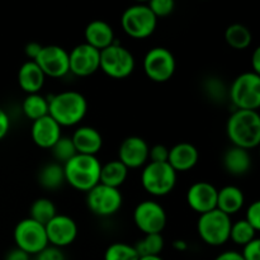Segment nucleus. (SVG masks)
Instances as JSON below:
<instances>
[{
	"instance_id": "obj_1",
	"label": "nucleus",
	"mask_w": 260,
	"mask_h": 260,
	"mask_svg": "<svg viewBox=\"0 0 260 260\" xmlns=\"http://www.w3.org/2000/svg\"><path fill=\"white\" fill-rule=\"evenodd\" d=\"M48 116L61 127H73L80 123L88 112V101L76 90H65L47 98Z\"/></svg>"
},
{
	"instance_id": "obj_2",
	"label": "nucleus",
	"mask_w": 260,
	"mask_h": 260,
	"mask_svg": "<svg viewBox=\"0 0 260 260\" xmlns=\"http://www.w3.org/2000/svg\"><path fill=\"white\" fill-rule=\"evenodd\" d=\"M226 132L233 146L251 150L260 144V116L258 111L236 109L228 119Z\"/></svg>"
},
{
	"instance_id": "obj_3",
	"label": "nucleus",
	"mask_w": 260,
	"mask_h": 260,
	"mask_svg": "<svg viewBox=\"0 0 260 260\" xmlns=\"http://www.w3.org/2000/svg\"><path fill=\"white\" fill-rule=\"evenodd\" d=\"M102 164L96 156L76 154L63 165L65 182L75 189L89 192L99 184Z\"/></svg>"
},
{
	"instance_id": "obj_4",
	"label": "nucleus",
	"mask_w": 260,
	"mask_h": 260,
	"mask_svg": "<svg viewBox=\"0 0 260 260\" xmlns=\"http://www.w3.org/2000/svg\"><path fill=\"white\" fill-rule=\"evenodd\" d=\"M233 221L217 208L200 215L197 231L203 243L210 246H221L230 240V230Z\"/></svg>"
},
{
	"instance_id": "obj_5",
	"label": "nucleus",
	"mask_w": 260,
	"mask_h": 260,
	"mask_svg": "<svg viewBox=\"0 0 260 260\" xmlns=\"http://www.w3.org/2000/svg\"><path fill=\"white\" fill-rule=\"evenodd\" d=\"M229 95L236 109L258 111L260 107V75L253 71L240 74L231 84Z\"/></svg>"
},
{
	"instance_id": "obj_6",
	"label": "nucleus",
	"mask_w": 260,
	"mask_h": 260,
	"mask_svg": "<svg viewBox=\"0 0 260 260\" xmlns=\"http://www.w3.org/2000/svg\"><path fill=\"white\" fill-rule=\"evenodd\" d=\"M178 173L168 162H147L141 173V184L155 197L168 196L177 184Z\"/></svg>"
},
{
	"instance_id": "obj_7",
	"label": "nucleus",
	"mask_w": 260,
	"mask_h": 260,
	"mask_svg": "<svg viewBox=\"0 0 260 260\" xmlns=\"http://www.w3.org/2000/svg\"><path fill=\"white\" fill-rule=\"evenodd\" d=\"M121 25L127 36L136 40L150 37L157 27V18L147 4L128 7L121 17Z\"/></svg>"
},
{
	"instance_id": "obj_8",
	"label": "nucleus",
	"mask_w": 260,
	"mask_h": 260,
	"mask_svg": "<svg viewBox=\"0 0 260 260\" xmlns=\"http://www.w3.org/2000/svg\"><path fill=\"white\" fill-rule=\"evenodd\" d=\"M99 70L113 79H126L134 73L135 57L128 48L114 42L101 51Z\"/></svg>"
},
{
	"instance_id": "obj_9",
	"label": "nucleus",
	"mask_w": 260,
	"mask_h": 260,
	"mask_svg": "<svg viewBox=\"0 0 260 260\" xmlns=\"http://www.w3.org/2000/svg\"><path fill=\"white\" fill-rule=\"evenodd\" d=\"M14 241L17 248L28 255H37L48 246L45 226L29 217L17 223L14 229Z\"/></svg>"
},
{
	"instance_id": "obj_10",
	"label": "nucleus",
	"mask_w": 260,
	"mask_h": 260,
	"mask_svg": "<svg viewBox=\"0 0 260 260\" xmlns=\"http://www.w3.org/2000/svg\"><path fill=\"white\" fill-rule=\"evenodd\" d=\"M142 68L150 80L155 83H165L174 75L177 61L170 50L165 47H154L145 55Z\"/></svg>"
},
{
	"instance_id": "obj_11",
	"label": "nucleus",
	"mask_w": 260,
	"mask_h": 260,
	"mask_svg": "<svg viewBox=\"0 0 260 260\" xmlns=\"http://www.w3.org/2000/svg\"><path fill=\"white\" fill-rule=\"evenodd\" d=\"M123 198L119 189L107 187L99 183L86 192V206L98 217H111L122 207Z\"/></svg>"
},
{
	"instance_id": "obj_12",
	"label": "nucleus",
	"mask_w": 260,
	"mask_h": 260,
	"mask_svg": "<svg viewBox=\"0 0 260 260\" xmlns=\"http://www.w3.org/2000/svg\"><path fill=\"white\" fill-rule=\"evenodd\" d=\"M134 222L145 235L161 234L168 222L164 207L155 201H142L135 207Z\"/></svg>"
},
{
	"instance_id": "obj_13",
	"label": "nucleus",
	"mask_w": 260,
	"mask_h": 260,
	"mask_svg": "<svg viewBox=\"0 0 260 260\" xmlns=\"http://www.w3.org/2000/svg\"><path fill=\"white\" fill-rule=\"evenodd\" d=\"M35 62L42 70L45 76H48V78L58 79L70 73L69 52L60 46H42V50Z\"/></svg>"
},
{
	"instance_id": "obj_14",
	"label": "nucleus",
	"mask_w": 260,
	"mask_h": 260,
	"mask_svg": "<svg viewBox=\"0 0 260 260\" xmlns=\"http://www.w3.org/2000/svg\"><path fill=\"white\" fill-rule=\"evenodd\" d=\"M101 51L95 50L85 42L75 46L69 52V69L70 73L79 78H86L99 70Z\"/></svg>"
},
{
	"instance_id": "obj_15",
	"label": "nucleus",
	"mask_w": 260,
	"mask_h": 260,
	"mask_svg": "<svg viewBox=\"0 0 260 260\" xmlns=\"http://www.w3.org/2000/svg\"><path fill=\"white\" fill-rule=\"evenodd\" d=\"M48 245L62 249L71 245L78 238V225L66 215H56L45 226Z\"/></svg>"
},
{
	"instance_id": "obj_16",
	"label": "nucleus",
	"mask_w": 260,
	"mask_h": 260,
	"mask_svg": "<svg viewBox=\"0 0 260 260\" xmlns=\"http://www.w3.org/2000/svg\"><path fill=\"white\" fill-rule=\"evenodd\" d=\"M150 146L139 136H129L122 141L118 149V160L127 169H137L149 162Z\"/></svg>"
},
{
	"instance_id": "obj_17",
	"label": "nucleus",
	"mask_w": 260,
	"mask_h": 260,
	"mask_svg": "<svg viewBox=\"0 0 260 260\" xmlns=\"http://www.w3.org/2000/svg\"><path fill=\"white\" fill-rule=\"evenodd\" d=\"M218 189L208 182H197L187 192V203L194 212L203 215L216 210Z\"/></svg>"
},
{
	"instance_id": "obj_18",
	"label": "nucleus",
	"mask_w": 260,
	"mask_h": 260,
	"mask_svg": "<svg viewBox=\"0 0 260 260\" xmlns=\"http://www.w3.org/2000/svg\"><path fill=\"white\" fill-rule=\"evenodd\" d=\"M61 128L62 127L55 119L46 116L33 122L30 127V137L38 147L50 150L62 136Z\"/></svg>"
},
{
	"instance_id": "obj_19",
	"label": "nucleus",
	"mask_w": 260,
	"mask_h": 260,
	"mask_svg": "<svg viewBox=\"0 0 260 260\" xmlns=\"http://www.w3.org/2000/svg\"><path fill=\"white\" fill-rule=\"evenodd\" d=\"M74 146L78 154L96 156L103 146V137L101 132L90 126L78 127L71 136Z\"/></svg>"
},
{
	"instance_id": "obj_20",
	"label": "nucleus",
	"mask_w": 260,
	"mask_h": 260,
	"mask_svg": "<svg viewBox=\"0 0 260 260\" xmlns=\"http://www.w3.org/2000/svg\"><path fill=\"white\" fill-rule=\"evenodd\" d=\"M200 160V152L197 147L189 142H179L169 149L168 164L175 172H188L197 165Z\"/></svg>"
},
{
	"instance_id": "obj_21",
	"label": "nucleus",
	"mask_w": 260,
	"mask_h": 260,
	"mask_svg": "<svg viewBox=\"0 0 260 260\" xmlns=\"http://www.w3.org/2000/svg\"><path fill=\"white\" fill-rule=\"evenodd\" d=\"M84 37L86 45L102 51L114 43V30L111 24L104 20H93L86 25Z\"/></svg>"
},
{
	"instance_id": "obj_22",
	"label": "nucleus",
	"mask_w": 260,
	"mask_h": 260,
	"mask_svg": "<svg viewBox=\"0 0 260 260\" xmlns=\"http://www.w3.org/2000/svg\"><path fill=\"white\" fill-rule=\"evenodd\" d=\"M46 76L35 61H25L18 71V84L27 94H37L45 85Z\"/></svg>"
},
{
	"instance_id": "obj_23",
	"label": "nucleus",
	"mask_w": 260,
	"mask_h": 260,
	"mask_svg": "<svg viewBox=\"0 0 260 260\" xmlns=\"http://www.w3.org/2000/svg\"><path fill=\"white\" fill-rule=\"evenodd\" d=\"M244 203H245V196L243 190L235 185H226L217 192L216 208L230 217L244 207Z\"/></svg>"
},
{
	"instance_id": "obj_24",
	"label": "nucleus",
	"mask_w": 260,
	"mask_h": 260,
	"mask_svg": "<svg viewBox=\"0 0 260 260\" xmlns=\"http://www.w3.org/2000/svg\"><path fill=\"white\" fill-rule=\"evenodd\" d=\"M223 167L226 172L235 177L246 174L251 168V155L248 150L233 146L223 155Z\"/></svg>"
},
{
	"instance_id": "obj_25",
	"label": "nucleus",
	"mask_w": 260,
	"mask_h": 260,
	"mask_svg": "<svg viewBox=\"0 0 260 260\" xmlns=\"http://www.w3.org/2000/svg\"><path fill=\"white\" fill-rule=\"evenodd\" d=\"M127 177H128V169L118 159L112 160L106 165H102L99 183L107 187L119 189V187L126 182Z\"/></svg>"
},
{
	"instance_id": "obj_26",
	"label": "nucleus",
	"mask_w": 260,
	"mask_h": 260,
	"mask_svg": "<svg viewBox=\"0 0 260 260\" xmlns=\"http://www.w3.org/2000/svg\"><path fill=\"white\" fill-rule=\"evenodd\" d=\"M38 182H40L41 187H43L45 189H58L65 183L63 165L56 161L43 165L42 169L38 173Z\"/></svg>"
},
{
	"instance_id": "obj_27",
	"label": "nucleus",
	"mask_w": 260,
	"mask_h": 260,
	"mask_svg": "<svg viewBox=\"0 0 260 260\" xmlns=\"http://www.w3.org/2000/svg\"><path fill=\"white\" fill-rule=\"evenodd\" d=\"M22 111L27 118L35 122L48 116V101L40 93L27 94L22 103Z\"/></svg>"
},
{
	"instance_id": "obj_28",
	"label": "nucleus",
	"mask_w": 260,
	"mask_h": 260,
	"mask_svg": "<svg viewBox=\"0 0 260 260\" xmlns=\"http://www.w3.org/2000/svg\"><path fill=\"white\" fill-rule=\"evenodd\" d=\"M225 41L230 47L235 50H245L250 46L253 41V35L250 29L244 24H231L225 30Z\"/></svg>"
},
{
	"instance_id": "obj_29",
	"label": "nucleus",
	"mask_w": 260,
	"mask_h": 260,
	"mask_svg": "<svg viewBox=\"0 0 260 260\" xmlns=\"http://www.w3.org/2000/svg\"><path fill=\"white\" fill-rule=\"evenodd\" d=\"M57 215L55 203L48 198H38L30 206L29 218L37 221L41 225L46 226L55 216Z\"/></svg>"
},
{
	"instance_id": "obj_30",
	"label": "nucleus",
	"mask_w": 260,
	"mask_h": 260,
	"mask_svg": "<svg viewBox=\"0 0 260 260\" xmlns=\"http://www.w3.org/2000/svg\"><path fill=\"white\" fill-rule=\"evenodd\" d=\"M139 256L160 255L164 249V238L161 234H149L135 244Z\"/></svg>"
},
{
	"instance_id": "obj_31",
	"label": "nucleus",
	"mask_w": 260,
	"mask_h": 260,
	"mask_svg": "<svg viewBox=\"0 0 260 260\" xmlns=\"http://www.w3.org/2000/svg\"><path fill=\"white\" fill-rule=\"evenodd\" d=\"M256 233L258 231L251 228L245 220H239L233 222L230 230V240L236 245L244 246L248 243L256 239Z\"/></svg>"
},
{
	"instance_id": "obj_32",
	"label": "nucleus",
	"mask_w": 260,
	"mask_h": 260,
	"mask_svg": "<svg viewBox=\"0 0 260 260\" xmlns=\"http://www.w3.org/2000/svg\"><path fill=\"white\" fill-rule=\"evenodd\" d=\"M139 258L135 246L126 243L111 244L104 253V260H139Z\"/></svg>"
},
{
	"instance_id": "obj_33",
	"label": "nucleus",
	"mask_w": 260,
	"mask_h": 260,
	"mask_svg": "<svg viewBox=\"0 0 260 260\" xmlns=\"http://www.w3.org/2000/svg\"><path fill=\"white\" fill-rule=\"evenodd\" d=\"M50 150L52 152V156L55 159V161L61 165H65L69 160H71L78 154L73 141H71V137L61 136V139Z\"/></svg>"
},
{
	"instance_id": "obj_34",
	"label": "nucleus",
	"mask_w": 260,
	"mask_h": 260,
	"mask_svg": "<svg viewBox=\"0 0 260 260\" xmlns=\"http://www.w3.org/2000/svg\"><path fill=\"white\" fill-rule=\"evenodd\" d=\"M147 5L157 19L170 15L175 8V3L173 0H151L147 3Z\"/></svg>"
},
{
	"instance_id": "obj_35",
	"label": "nucleus",
	"mask_w": 260,
	"mask_h": 260,
	"mask_svg": "<svg viewBox=\"0 0 260 260\" xmlns=\"http://www.w3.org/2000/svg\"><path fill=\"white\" fill-rule=\"evenodd\" d=\"M206 91L208 93L210 98L215 99V101H223L226 94V89L223 86L222 81L215 78H211L206 83Z\"/></svg>"
},
{
	"instance_id": "obj_36",
	"label": "nucleus",
	"mask_w": 260,
	"mask_h": 260,
	"mask_svg": "<svg viewBox=\"0 0 260 260\" xmlns=\"http://www.w3.org/2000/svg\"><path fill=\"white\" fill-rule=\"evenodd\" d=\"M244 220L251 226V228L255 229L256 231L260 230V202L255 201V202L251 203L248 207L245 213V218Z\"/></svg>"
},
{
	"instance_id": "obj_37",
	"label": "nucleus",
	"mask_w": 260,
	"mask_h": 260,
	"mask_svg": "<svg viewBox=\"0 0 260 260\" xmlns=\"http://www.w3.org/2000/svg\"><path fill=\"white\" fill-rule=\"evenodd\" d=\"M241 256L244 260H260V240L258 238L243 246Z\"/></svg>"
},
{
	"instance_id": "obj_38",
	"label": "nucleus",
	"mask_w": 260,
	"mask_h": 260,
	"mask_svg": "<svg viewBox=\"0 0 260 260\" xmlns=\"http://www.w3.org/2000/svg\"><path fill=\"white\" fill-rule=\"evenodd\" d=\"M169 157V149L165 145H155L150 147L149 161L150 162H168Z\"/></svg>"
},
{
	"instance_id": "obj_39",
	"label": "nucleus",
	"mask_w": 260,
	"mask_h": 260,
	"mask_svg": "<svg viewBox=\"0 0 260 260\" xmlns=\"http://www.w3.org/2000/svg\"><path fill=\"white\" fill-rule=\"evenodd\" d=\"M37 260H66L62 250L55 246L48 245L43 249L40 254H37Z\"/></svg>"
},
{
	"instance_id": "obj_40",
	"label": "nucleus",
	"mask_w": 260,
	"mask_h": 260,
	"mask_svg": "<svg viewBox=\"0 0 260 260\" xmlns=\"http://www.w3.org/2000/svg\"><path fill=\"white\" fill-rule=\"evenodd\" d=\"M10 128V119L7 112L0 107V141L8 135Z\"/></svg>"
},
{
	"instance_id": "obj_41",
	"label": "nucleus",
	"mask_w": 260,
	"mask_h": 260,
	"mask_svg": "<svg viewBox=\"0 0 260 260\" xmlns=\"http://www.w3.org/2000/svg\"><path fill=\"white\" fill-rule=\"evenodd\" d=\"M42 50V45L37 42H29L24 47V53L28 57V61H35Z\"/></svg>"
},
{
	"instance_id": "obj_42",
	"label": "nucleus",
	"mask_w": 260,
	"mask_h": 260,
	"mask_svg": "<svg viewBox=\"0 0 260 260\" xmlns=\"http://www.w3.org/2000/svg\"><path fill=\"white\" fill-rule=\"evenodd\" d=\"M29 259H30V255H28L27 253H24V251L20 250V249L18 248L10 250L9 253L7 254V256H5V260H29Z\"/></svg>"
},
{
	"instance_id": "obj_43",
	"label": "nucleus",
	"mask_w": 260,
	"mask_h": 260,
	"mask_svg": "<svg viewBox=\"0 0 260 260\" xmlns=\"http://www.w3.org/2000/svg\"><path fill=\"white\" fill-rule=\"evenodd\" d=\"M215 260H244V259L239 251L228 250V251H223V253H221L220 255L216 256Z\"/></svg>"
},
{
	"instance_id": "obj_44",
	"label": "nucleus",
	"mask_w": 260,
	"mask_h": 260,
	"mask_svg": "<svg viewBox=\"0 0 260 260\" xmlns=\"http://www.w3.org/2000/svg\"><path fill=\"white\" fill-rule=\"evenodd\" d=\"M251 71L260 75V48L256 47L251 55Z\"/></svg>"
},
{
	"instance_id": "obj_45",
	"label": "nucleus",
	"mask_w": 260,
	"mask_h": 260,
	"mask_svg": "<svg viewBox=\"0 0 260 260\" xmlns=\"http://www.w3.org/2000/svg\"><path fill=\"white\" fill-rule=\"evenodd\" d=\"M173 246H174L177 250H185V249H187V243L183 240H175L174 243H173Z\"/></svg>"
},
{
	"instance_id": "obj_46",
	"label": "nucleus",
	"mask_w": 260,
	"mask_h": 260,
	"mask_svg": "<svg viewBox=\"0 0 260 260\" xmlns=\"http://www.w3.org/2000/svg\"><path fill=\"white\" fill-rule=\"evenodd\" d=\"M139 260H164L160 255H147V256H140Z\"/></svg>"
},
{
	"instance_id": "obj_47",
	"label": "nucleus",
	"mask_w": 260,
	"mask_h": 260,
	"mask_svg": "<svg viewBox=\"0 0 260 260\" xmlns=\"http://www.w3.org/2000/svg\"><path fill=\"white\" fill-rule=\"evenodd\" d=\"M29 260H37V259H29Z\"/></svg>"
}]
</instances>
